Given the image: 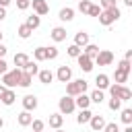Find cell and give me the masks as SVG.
Masks as SVG:
<instances>
[{
	"label": "cell",
	"instance_id": "obj_8",
	"mask_svg": "<svg viewBox=\"0 0 132 132\" xmlns=\"http://www.w3.org/2000/svg\"><path fill=\"white\" fill-rule=\"evenodd\" d=\"M31 4H33L35 14H39V16H43V14H47V12H50V6H47V2H45V0H31Z\"/></svg>",
	"mask_w": 132,
	"mask_h": 132
},
{
	"label": "cell",
	"instance_id": "obj_33",
	"mask_svg": "<svg viewBox=\"0 0 132 132\" xmlns=\"http://www.w3.org/2000/svg\"><path fill=\"white\" fill-rule=\"evenodd\" d=\"M120 107H122V99H118V97H111V99H109V109H111V111H118Z\"/></svg>",
	"mask_w": 132,
	"mask_h": 132
},
{
	"label": "cell",
	"instance_id": "obj_41",
	"mask_svg": "<svg viewBox=\"0 0 132 132\" xmlns=\"http://www.w3.org/2000/svg\"><path fill=\"white\" fill-rule=\"evenodd\" d=\"M99 2H101L103 10H105V8H113V6H116V0H99Z\"/></svg>",
	"mask_w": 132,
	"mask_h": 132
},
{
	"label": "cell",
	"instance_id": "obj_46",
	"mask_svg": "<svg viewBox=\"0 0 132 132\" xmlns=\"http://www.w3.org/2000/svg\"><path fill=\"white\" fill-rule=\"evenodd\" d=\"M8 4H10V0H0V6H4V8H6Z\"/></svg>",
	"mask_w": 132,
	"mask_h": 132
},
{
	"label": "cell",
	"instance_id": "obj_25",
	"mask_svg": "<svg viewBox=\"0 0 132 132\" xmlns=\"http://www.w3.org/2000/svg\"><path fill=\"white\" fill-rule=\"evenodd\" d=\"M31 122H33V116L29 111H21L19 113V124L21 126H31Z\"/></svg>",
	"mask_w": 132,
	"mask_h": 132
},
{
	"label": "cell",
	"instance_id": "obj_49",
	"mask_svg": "<svg viewBox=\"0 0 132 132\" xmlns=\"http://www.w3.org/2000/svg\"><path fill=\"white\" fill-rule=\"evenodd\" d=\"M124 132H132V126H130V124H128V126H126V130H124Z\"/></svg>",
	"mask_w": 132,
	"mask_h": 132
},
{
	"label": "cell",
	"instance_id": "obj_28",
	"mask_svg": "<svg viewBox=\"0 0 132 132\" xmlns=\"http://www.w3.org/2000/svg\"><path fill=\"white\" fill-rule=\"evenodd\" d=\"M130 97H132V91H130L128 87H124V85H122V87H120V93H118V99H122V101H128Z\"/></svg>",
	"mask_w": 132,
	"mask_h": 132
},
{
	"label": "cell",
	"instance_id": "obj_10",
	"mask_svg": "<svg viewBox=\"0 0 132 132\" xmlns=\"http://www.w3.org/2000/svg\"><path fill=\"white\" fill-rule=\"evenodd\" d=\"M23 107H25V111H33L37 107V97L35 95H25L23 97Z\"/></svg>",
	"mask_w": 132,
	"mask_h": 132
},
{
	"label": "cell",
	"instance_id": "obj_51",
	"mask_svg": "<svg viewBox=\"0 0 132 132\" xmlns=\"http://www.w3.org/2000/svg\"><path fill=\"white\" fill-rule=\"evenodd\" d=\"M2 37H4V33H2V31H0V41H2Z\"/></svg>",
	"mask_w": 132,
	"mask_h": 132
},
{
	"label": "cell",
	"instance_id": "obj_36",
	"mask_svg": "<svg viewBox=\"0 0 132 132\" xmlns=\"http://www.w3.org/2000/svg\"><path fill=\"white\" fill-rule=\"evenodd\" d=\"M103 132H120V128H118V124H116V122H109V124H105V126H103Z\"/></svg>",
	"mask_w": 132,
	"mask_h": 132
},
{
	"label": "cell",
	"instance_id": "obj_29",
	"mask_svg": "<svg viewBox=\"0 0 132 132\" xmlns=\"http://www.w3.org/2000/svg\"><path fill=\"white\" fill-rule=\"evenodd\" d=\"M89 99H91L93 103H101V101L105 99V95H103V91H101V89H95V91L91 93V97H89Z\"/></svg>",
	"mask_w": 132,
	"mask_h": 132
},
{
	"label": "cell",
	"instance_id": "obj_43",
	"mask_svg": "<svg viewBox=\"0 0 132 132\" xmlns=\"http://www.w3.org/2000/svg\"><path fill=\"white\" fill-rule=\"evenodd\" d=\"M4 19H6V8L0 6V21H4Z\"/></svg>",
	"mask_w": 132,
	"mask_h": 132
},
{
	"label": "cell",
	"instance_id": "obj_2",
	"mask_svg": "<svg viewBox=\"0 0 132 132\" xmlns=\"http://www.w3.org/2000/svg\"><path fill=\"white\" fill-rule=\"evenodd\" d=\"M21 68H14V70H6L4 74H2V85L6 87V89H12V87H16L19 85V78H21Z\"/></svg>",
	"mask_w": 132,
	"mask_h": 132
},
{
	"label": "cell",
	"instance_id": "obj_21",
	"mask_svg": "<svg viewBox=\"0 0 132 132\" xmlns=\"http://www.w3.org/2000/svg\"><path fill=\"white\" fill-rule=\"evenodd\" d=\"M91 116H93V113H91V109H89V107H87V109H80V113L76 116V122H78V124H89Z\"/></svg>",
	"mask_w": 132,
	"mask_h": 132
},
{
	"label": "cell",
	"instance_id": "obj_27",
	"mask_svg": "<svg viewBox=\"0 0 132 132\" xmlns=\"http://www.w3.org/2000/svg\"><path fill=\"white\" fill-rule=\"evenodd\" d=\"M25 25H29L31 29H37L39 25H41V19H39V14H31V16H27V23Z\"/></svg>",
	"mask_w": 132,
	"mask_h": 132
},
{
	"label": "cell",
	"instance_id": "obj_3",
	"mask_svg": "<svg viewBox=\"0 0 132 132\" xmlns=\"http://www.w3.org/2000/svg\"><path fill=\"white\" fill-rule=\"evenodd\" d=\"M87 80H82V78H78V80H68V85H66V95H70V97H76V95H80V93H85L87 91Z\"/></svg>",
	"mask_w": 132,
	"mask_h": 132
},
{
	"label": "cell",
	"instance_id": "obj_44",
	"mask_svg": "<svg viewBox=\"0 0 132 132\" xmlns=\"http://www.w3.org/2000/svg\"><path fill=\"white\" fill-rule=\"evenodd\" d=\"M4 56H6V47H4L2 41H0V58H4Z\"/></svg>",
	"mask_w": 132,
	"mask_h": 132
},
{
	"label": "cell",
	"instance_id": "obj_20",
	"mask_svg": "<svg viewBox=\"0 0 132 132\" xmlns=\"http://www.w3.org/2000/svg\"><path fill=\"white\" fill-rule=\"evenodd\" d=\"M31 80H33V76L29 74V72H21V78H19V87H23V89H27V87H31Z\"/></svg>",
	"mask_w": 132,
	"mask_h": 132
},
{
	"label": "cell",
	"instance_id": "obj_18",
	"mask_svg": "<svg viewBox=\"0 0 132 132\" xmlns=\"http://www.w3.org/2000/svg\"><path fill=\"white\" fill-rule=\"evenodd\" d=\"M82 54H85V56H89V58H95V56L99 54V47H97L95 43H87V45L82 47Z\"/></svg>",
	"mask_w": 132,
	"mask_h": 132
},
{
	"label": "cell",
	"instance_id": "obj_23",
	"mask_svg": "<svg viewBox=\"0 0 132 132\" xmlns=\"http://www.w3.org/2000/svg\"><path fill=\"white\" fill-rule=\"evenodd\" d=\"M16 33H19V37H21V39H27V37H31L33 29H31L29 25H25V23H23V25H21V27L16 29Z\"/></svg>",
	"mask_w": 132,
	"mask_h": 132
},
{
	"label": "cell",
	"instance_id": "obj_32",
	"mask_svg": "<svg viewBox=\"0 0 132 132\" xmlns=\"http://www.w3.org/2000/svg\"><path fill=\"white\" fill-rule=\"evenodd\" d=\"M122 122L128 126V124H132V109H122Z\"/></svg>",
	"mask_w": 132,
	"mask_h": 132
},
{
	"label": "cell",
	"instance_id": "obj_52",
	"mask_svg": "<svg viewBox=\"0 0 132 132\" xmlns=\"http://www.w3.org/2000/svg\"><path fill=\"white\" fill-rule=\"evenodd\" d=\"M56 132H64V130H60V128H56Z\"/></svg>",
	"mask_w": 132,
	"mask_h": 132
},
{
	"label": "cell",
	"instance_id": "obj_22",
	"mask_svg": "<svg viewBox=\"0 0 132 132\" xmlns=\"http://www.w3.org/2000/svg\"><path fill=\"white\" fill-rule=\"evenodd\" d=\"M62 124H64L62 113H52V116H50V126H52V128H62Z\"/></svg>",
	"mask_w": 132,
	"mask_h": 132
},
{
	"label": "cell",
	"instance_id": "obj_34",
	"mask_svg": "<svg viewBox=\"0 0 132 132\" xmlns=\"http://www.w3.org/2000/svg\"><path fill=\"white\" fill-rule=\"evenodd\" d=\"M116 68L122 70V72H128V74H130V60H120V64H118Z\"/></svg>",
	"mask_w": 132,
	"mask_h": 132
},
{
	"label": "cell",
	"instance_id": "obj_37",
	"mask_svg": "<svg viewBox=\"0 0 132 132\" xmlns=\"http://www.w3.org/2000/svg\"><path fill=\"white\" fill-rule=\"evenodd\" d=\"M89 8H91V2L89 0H80L78 2V10L80 12H89Z\"/></svg>",
	"mask_w": 132,
	"mask_h": 132
},
{
	"label": "cell",
	"instance_id": "obj_17",
	"mask_svg": "<svg viewBox=\"0 0 132 132\" xmlns=\"http://www.w3.org/2000/svg\"><path fill=\"white\" fill-rule=\"evenodd\" d=\"M58 16H60V21H64V23H66V21H72V19H74V8L66 6V8H62V10H60V14H58Z\"/></svg>",
	"mask_w": 132,
	"mask_h": 132
},
{
	"label": "cell",
	"instance_id": "obj_31",
	"mask_svg": "<svg viewBox=\"0 0 132 132\" xmlns=\"http://www.w3.org/2000/svg\"><path fill=\"white\" fill-rule=\"evenodd\" d=\"M113 78H116V82H118V85H124V82L128 80V72H122V70H118V68H116Z\"/></svg>",
	"mask_w": 132,
	"mask_h": 132
},
{
	"label": "cell",
	"instance_id": "obj_15",
	"mask_svg": "<svg viewBox=\"0 0 132 132\" xmlns=\"http://www.w3.org/2000/svg\"><path fill=\"white\" fill-rule=\"evenodd\" d=\"M74 43H76L78 47H85V45L89 43V33H85V31H78V33L74 35Z\"/></svg>",
	"mask_w": 132,
	"mask_h": 132
},
{
	"label": "cell",
	"instance_id": "obj_39",
	"mask_svg": "<svg viewBox=\"0 0 132 132\" xmlns=\"http://www.w3.org/2000/svg\"><path fill=\"white\" fill-rule=\"evenodd\" d=\"M31 6V0H16V8H21V10H27Z\"/></svg>",
	"mask_w": 132,
	"mask_h": 132
},
{
	"label": "cell",
	"instance_id": "obj_19",
	"mask_svg": "<svg viewBox=\"0 0 132 132\" xmlns=\"http://www.w3.org/2000/svg\"><path fill=\"white\" fill-rule=\"evenodd\" d=\"M37 74H39V80H41L43 85H50V82L54 80V72H52V70H39Z\"/></svg>",
	"mask_w": 132,
	"mask_h": 132
},
{
	"label": "cell",
	"instance_id": "obj_38",
	"mask_svg": "<svg viewBox=\"0 0 132 132\" xmlns=\"http://www.w3.org/2000/svg\"><path fill=\"white\" fill-rule=\"evenodd\" d=\"M58 58V47H47V60H56Z\"/></svg>",
	"mask_w": 132,
	"mask_h": 132
},
{
	"label": "cell",
	"instance_id": "obj_9",
	"mask_svg": "<svg viewBox=\"0 0 132 132\" xmlns=\"http://www.w3.org/2000/svg\"><path fill=\"white\" fill-rule=\"evenodd\" d=\"M89 124H91V128L95 130V132H101L103 130V126H105V120H103V116H91V120H89Z\"/></svg>",
	"mask_w": 132,
	"mask_h": 132
},
{
	"label": "cell",
	"instance_id": "obj_53",
	"mask_svg": "<svg viewBox=\"0 0 132 132\" xmlns=\"http://www.w3.org/2000/svg\"><path fill=\"white\" fill-rule=\"evenodd\" d=\"M41 132H43V130H41Z\"/></svg>",
	"mask_w": 132,
	"mask_h": 132
},
{
	"label": "cell",
	"instance_id": "obj_14",
	"mask_svg": "<svg viewBox=\"0 0 132 132\" xmlns=\"http://www.w3.org/2000/svg\"><path fill=\"white\" fill-rule=\"evenodd\" d=\"M74 105H76V107H80V109H87V107L91 105V99H89L85 93H80V95H76V99H74Z\"/></svg>",
	"mask_w": 132,
	"mask_h": 132
},
{
	"label": "cell",
	"instance_id": "obj_1",
	"mask_svg": "<svg viewBox=\"0 0 132 132\" xmlns=\"http://www.w3.org/2000/svg\"><path fill=\"white\" fill-rule=\"evenodd\" d=\"M97 19H99V23H101V25H105V27H107V25H111V23H116V21L120 19V8H118V6H113V8H105V10H101V12H99V16H97Z\"/></svg>",
	"mask_w": 132,
	"mask_h": 132
},
{
	"label": "cell",
	"instance_id": "obj_5",
	"mask_svg": "<svg viewBox=\"0 0 132 132\" xmlns=\"http://www.w3.org/2000/svg\"><path fill=\"white\" fill-rule=\"evenodd\" d=\"M58 107H60V113H72L74 111V97H70V95H66V97H62L60 101H58Z\"/></svg>",
	"mask_w": 132,
	"mask_h": 132
},
{
	"label": "cell",
	"instance_id": "obj_24",
	"mask_svg": "<svg viewBox=\"0 0 132 132\" xmlns=\"http://www.w3.org/2000/svg\"><path fill=\"white\" fill-rule=\"evenodd\" d=\"M27 62H29V56H27V54H23V52H21V54H14V66H16V68H23Z\"/></svg>",
	"mask_w": 132,
	"mask_h": 132
},
{
	"label": "cell",
	"instance_id": "obj_35",
	"mask_svg": "<svg viewBox=\"0 0 132 132\" xmlns=\"http://www.w3.org/2000/svg\"><path fill=\"white\" fill-rule=\"evenodd\" d=\"M31 126H33V132H41V130L45 128V124H43L41 120H33V122H31Z\"/></svg>",
	"mask_w": 132,
	"mask_h": 132
},
{
	"label": "cell",
	"instance_id": "obj_42",
	"mask_svg": "<svg viewBox=\"0 0 132 132\" xmlns=\"http://www.w3.org/2000/svg\"><path fill=\"white\" fill-rule=\"evenodd\" d=\"M6 66H8V64H6V60H4V58H0V74H4V72H6Z\"/></svg>",
	"mask_w": 132,
	"mask_h": 132
},
{
	"label": "cell",
	"instance_id": "obj_13",
	"mask_svg": "<svg viewBox=\"0 0 132 132\" xmlns=\"http://www.w3.org/2000/svg\"><path fill=\"white\" fill-rule=\"evenodd\" d=\"M14 99H16L14 91H12V89H6V91H4V95L0 97V103H4V105H12V103H14Z\"/></svg>",
	"mask_w": 132,
	"mask_h": 132
},
{
	"label": "cell",
	"instance_id": "obj_7",
	"mask_svg": "<svg viewBox=\"0 0 132 132\" xmlns=\"http://www.w3.org/2000/svg\"><path fill=\"white\" fill-rule=\"evenodd\" d=\"M56 78L60 80V82H68L70 78H72V70H70V66H60L58 68V72H56Z\"/></svg>",
	"mask_w": 132,
	"mask_h": 132
},
{
	"label": "cell",
	"instance_id": "obj_48",
	"mask_svg": "<svg viewBox=\"0 0 132 132\" xmlns=\"http://www.w3.org/2000/svg\"><path fill=\"white\" fill-rule=\"evenodd\" d=\"M124 4L126 6H132V0H124Z\"/></svg>",
	"mask_w": 132,
	"mask_h": 132
},
{
	"label": "cell",
	"instance_id": "obj_45",
	"mask_svg": "<svg viewBox=\"0 0 132 132\" xmlns=\"http://www.w3.org/2000/svg\"><path fill=\"white\" fill-rule=\"evenodd\" d=\"M130 58H132V50H128V52H126V56H124V60H130Z\"/></svg>",
	"mask_w": 132,
	"mask_h": 132
},
{
	"label": "cell",
	"instance_id": "obj_4",
	"mask_svg": "<svg viewBox=\"0 0 132 132\" xmlns=\"http://www.w3.org/2000/svg\"><path fill=\"white\" fill-rule=\"evenodd\" d=\"M93 62H97L99 66H109L113 62V54L109 50H99V54L93 58Z\"/></svg>",
	"mask_w": 132,
	"mask_h": 132
},
{
	"label": "cell",
	"instance_id": "obj_16",
	"mask_svg": "<svg viewBox=\"0 0 132 132\" xmlns=\"http://www.w3.org/2000/svg\"><path fill=\"white\" fill-rule=\"evenodd\" d=\"M33 58H35V62H43V60H47V47H35L33 50Z\"/></svg>",
	"mask_w": 132,
	"mask_h": 132
},
{
	"label": "cell",
	"instance_id": "obj_12",
	"mask_svg": "<svg viewBox=\"0 0 132 132\" xmlns=\"http://www.w3.org/2000/svg\"><path fill=\"white\" fill-rule=\"evenodd\" d=\"M95 85H97V89L105 91V89L109 87V76H107V74H97V76H95Z\"/></svg>",
	"mask_w": 132,
	"mask_h": 132
},
{
	"label": "cell",
	"instance_id": "obj_11",
	"mask_svg": "<svg viewBox=\"0 0 132 132\" xmlns=\"http://www.w3.org/2000/svg\"><path fill=\"white\" fill-rule=\"evenodd\" d=\"M50 35H52V39H54L56 43H60V41L66 39V29H64V27H54Z\"/></svg>",
	"mask_w": 132,
	"mask_h": 132
},
{
	"label": "cell",
	"instance_id": "obj_30",
	"mask_svg": "<svg viewBox=\"0 0 132 132\" xmlns=\"http://www.w3.org/2000/svg\"><path fill=\"white\" fill-rule=\"evenodd\" d=\"M66 52H68V56H70V58H76V56H80V54H82V47H78L76 43H72V45H68V50H66Z\"/></svg>",
	"mask_w": 132,
	"mask_h": 132
},
{
	"label": "cell",
	"instance_id": "obj_6",
	"mask_svg": "<svg viewBox=\"0 0 132 132\" xmlns=\"http://www.w3.org/2000/svg\"><path fill=\"white\" fill-rule=\"evenodd\" d=\"M76 60H78V66H80L82 72H91V70H93V58L80 54V56H76Z\"/></svg>",
	"mask_w": 132,
	"mask_h": 132
},
{
	"label": "cell",
	"instance_id": "obj_40",
	"mask_svg": "<svg viewBox=\"0 0 132 132\" xmlns=\"http://www.w3.org/2000/svg\"><path fill=\"white\" fill-rule=\"evenodd\" d=\"M99 12H101V8H99V6H95V4H91V8H89V12H87V14H91V16H99Z\"/></svg>",
	"mask_w": 132,
	"mask_h": 132
},
{
	"label": "cell",
	"instance_id": "obj_26",
	"mask_svg": "<svg viewBox=\"0 0 132 132\" xmlns=\"http://www.w3.org/2000/svg\"><path fill=\"white\" fill-rule=\"evenodd\" d=\"M21 70H25V72H29L31 76H35V74L39 72V68H37V62H31V60H29V62H27V64H25V66H23Z\"/></svg>",
	"mask_w": 132,
	"mask_h": 132
},
{
	"label": "cell",
	"instance_id": "obj_47",
	"mask_svg": "<svg viewBox=\"0 0 132 132\" xmlns=\"http://www.w3.org/2000/svg\"><path fill=\"white\" fill-rule=\"evenodd\" d=\"M4 91H6V87H4V85H0V97L4 95Z\"/></svg>",
	"mask_w": 132,
	"mask_h": 132
},
{
	"label": "cell",
	"instance_id": "obj_50",
	"mask_svg": "<svg viewBox=\"0 0 132 132\" xmlns=\"http://www.w3.org/2000/svg\"><path fill=\"white\" fill-rule=\"evenodd\" d=\"M2 126H4V120H2V118H0V128H2Z\"/></svg>",
	"mask_w": 132,
	"mask_h": 132
}]
</instances>
